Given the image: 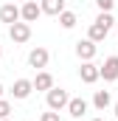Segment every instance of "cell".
Returning <instances> with one entry per match:
<instances>
[{
    "label": "cell",
    "mask_w": 118,
    "mask_h": 121,
    "mask_svg": "<svg viewBox=\"0 0 118 121\" xmlns=\"http://www.w3.org/2000/svg\"><path fill=\"white\" fill-rule=\"evenodd\" d=\"M45 104H48V110L62 113V110H67L70 96H67V90H65V87H51V90L45 93Z\"/></svg>",
    "instance_id": "1"
},
{
    "label": "cell",
    "mask_w": 118,
    "mask_h": 121,
    "mask_svg": "<svg viewBox=\"0 0 118 121\" xmlns=\"http://www.w3.org/2000/svg\"><path fill=\"white\" fill-rule=\"evenodd\" d=\"M8 37H11V42H14V45H23V42H28V39H31V23L20 20V23L8 26Z\"/></svg>",
    "instance_id": "2"
},
{
    "label": "cell",
    "mask_w": 118,
    "mask_h": 121,
    "mask_svg": "<svg viewBox=\"0 0 118 121\" xmlns=\"http://www.w3.org/2000/svg\"><path fill=\"white\" fill-rule=\"evenodd\" d=\"M73 51H76V56H79L82 62H90V59H96V54H98V42H93L90 37L87 39H79Z\"/></svg>",
    "instance_id": "3"
},
{
    "label": "cell",
    "mask_w": 118,
    "mask_h": 121,
    "mask_svg": "<svg viewBox=\"0 0 118 121\" xmlns=\"http://www.w3.org/2000/svg\"><path fill=\"white\" fill-rule=\"evenodd\" d=\"M48 59H51L48 48L37 45V48H31V54H28V68H34V70H45V68H48Z\"/></svg>",
    "instance_id": "4"
},
{
    "label": "cell",
    "mask_w": 118,
    "mask_h": 121,
    "mask_svg": "<svg viewBox=\"0 0 118 121\" xmlns=\"http://www.w3.org/2000/svg\"><path fill=\"white\" fill-rule=\"evenodd\" d=\"M79 79L84 82V85H96L98 79H101V68L96 65V62H82V68H79Z\"/></svg>",
    "instance_id": "5"
},
{
    "label": "cell",
    "mask_w": 118,
    "mask_h": 121,
    "mask_svg": "<svg viewBox=\"0 0 118 121\" xmlns=\"http://www.w3.org/2000/svg\"><path fill=\"white\" fill-rule=\"evenodd\" d=\"M20 20H23V14H20V6H17V3H3V6H0V23L14 26V23H20Z\"/></svg>",
    "instance_id": "6"
},
{
    "label": "cell",
    "mask_w": 118,
    "mask_h": 121,
    "mask_svg": "<svg viewBox=\"0 0 118 121\" xmlns=\"http://www.w3.org/2000/svg\"><path fill=\"white\" fill-rule=\"evenodd\" d=\"M20 14H23L25 23H37V20L42 17V6H39L37 0H25V3L20 6Z\"/></svg>",
    "instance_id": "7"
},
{
    "label": "cell",
    "mask_w": 118,
    "mask_h": 121,
    "mask_svg": "<svg viewBox=\"0 0 118 121\" xmlns=\"http://www.w3.org/2000/svg\"><path fill=\"white\" fill-rule=\"evenodd\" d=\"M31 93H34V79H17V82H14V87H11V96H14L17 101L28 99Z\"/></svg>",
    "instance_id": "8"
},
{
    "label": "cell",
    "mask_w": 118,
    "mask_h": 121,
    "mask_svg": "<svg viewBox=\"0 0 118 121\" xmlns=\"http://www.w3.org/2000/svg\"><path fill=\"white\" fill-rule=\"evenodd\" d=\"M101 68V79L104 82H115L118 79V56H107L104 65H98Z\"/></svg>",
    "instance_id": "9"
},
{
    "label": "cell",
    "mask_w": 118,
    "mask_h": 121,
    "mask_svg": "<svg viewBox=\"0 0 118 121\" xmlns=\"http://www.w3.org/2000/svg\"><path fill=\"white\" fill-rule=\"evenodd\" d=\"M51 87H56V85H54V76H51L48 70H37V76H34V90L48 93Z\"/></svg>",
    "instance_id": "10"
},
{
    "label": "cell",
    "mask_w": 118,
    "mask_h": 121,
    "mask_svg": "<svg viewBox=\"0 0 118 121\" xmlns=\"http://www.w3.org/2000/svg\"><path fill=\"white\" fill-rule=\"evenodd\" d=\"M84 113H87V101L84 99H70V104H67V116L73 121L84 118Z\"/></svg>",
    "instance_id": "11"
},
{
    "label": "cell",
    "mask_w": 118,
    "mask_h": 121,
    "mask_svg": "<svg viewBox=\"0 0 118 121\" xmlns=\"http://www.w3.org/2000/svg\"><path fill=\"white\" fill-rule=\"evenodd\" d=\"M42 6V14H51V17H59L65 11V0H39Z\"/></svg>",
    "instance_id": "12"
},
{
    "label": "cell",
    "mask_w": 118,
    "mask_h": 121,
    "mask_svg": "<svg viewBox=\"0 0 118 121\" xmlns=\"http://www.w3.org/2000/svg\"><path fill=\"white\" fill-rule=\"evenodd\" d=\"M107 34H110V28H107V26H101V23H96V20L90 23V28H87V37L93 39V42H104V39H107Z\"/></svg>",
    "instance_id": "13"
},
{
    "label": "cell",
    "mask_w": 118,
    "mask_h": 121,
    "mask_svg": "<svg viewBox=\"0 0 118 121\" xmlns=\"http://www.w3.org/2000/svg\"><path fill=\"white\" fill-rule=\"evenodd\" d=\"M110 104H113L110 90H96V93H93V107H96V110H101V113H104Z\"/></svg>",
    "instance_id": "14"
},
{
    "label": "cell",
    "mask_w": 118,
    "mask_h": 121,
    "mask_svg": "<svg viewBox=\"0 0 118 121\" xmlns=\"http://www.w3.org/2000/svg\"><path fill=\"white\" fill-rule=\"evenodd\" d=\"M76 23H79V17H76V11H67V9H65V11L59 14V26H62L65 31L76 28Z\"/></svg>",
    "instance_id": "15"
},
{
    "label": "cell",
    "mask_w": 118,
    "mask_h": 121,
    "mask_svg": "<svg viewBox=\"0 0 118 121\" xmlns=\"http://www.w3.org/2000/svg\"><path fill=\"white\" fill-rule=\"evenodd\" d=\"M96 9L98 11H113L115 9V0H96Z\"/></svg>",
    "instance_id": "16"
},
{
    "label": "cell",
    "mask_w": 118,
    "mask_h": 121,
    "mask_svg": "<svg viewBox=\"0 0 118 121\" xmlns=\"http://www.w3.org/2000/svg\"><path fill=\"white\" fill-rule=\"evenodd\" d=\"M8 116H11V101L0 99V118H8Z\"/></svg>",
    "instance_id": "17"
},
{
    "label": "cell",
    "mask_w": 118,
    "mask_h": 121,
    "mask_svg": "<svg viewBox=\"0 0 118 121\" xmlns=\"http://www.w3.org/2000/svg\"><path fill=\"white\" fill-rule=\"evenodd\" d=\"M39 121H62V118H59L56 110H48V113H42V116H39Z\"/></svg>",
    "instance_id": "18"
},
{
    "label": "cell",
    "mask_w": 118,
    "mask_h": 121,
    "mask_svg": "<svg viewBox=\"0 0 118 121\" xmlns=\"http://www.w3.org/2000/svg\"><path fill=\"white\" fill-rule=\"evenodd\" d=\"M113 113H115V118H118V101H115V104H113Z\"/></svg>",
    "instance_id": "19"
},
{
    "label": "cell",
    "mask_w": 118,
    "mask_h": 121,
    "mask_svg": "<svg viewBox=\"0 0 118 121\" xmlns=\"http://www.w3.org/2000/svg\"><path fill=\"white\" fill-rule=\"evenodd\" d=\"M3 90H6V87H3V82H0V99H3Z\"/></svg>",
    "instance_id": "20"
},
{
    "label": "cell",
    "mask_w": 118,
    "mask_h": 121,
    "mask_svg": "<svg viewBox=\"0 0 118 121\" xmlns=\"http://www.w3.org/2000/svg\"><path fill=\"white\" fill-rule=\"evenodd\" d=\"M0 59H3V45H0Z\"/></svg>",
    "instance_id": "21"
},
{
    "label": "cell",
    "mask_w": 118,
    "mask_h": 121,
    "mask_svg": "<svg viewBox=\"0 0 118 121\" xmlns=\"http://www.w3.org/2000/svg\"><path fill=\"white\" fill-rule=\"evenodd\" d=\"M90 121H104V118H90Z\"/></svg>",
    "instance_id": "22"
},
{
    "label": "cell",
    "mask_w": 118,
    "mask_h": 121,
    "mask_svg": "<svg viewBox=\"0 0 118 121\" xmlns=\"http://www.w3.org/2000/svg\"><path fill=\"white\" fill-rule=\"evenodd\" d=\"M0 121H11V118H0Z\"/></svg>",
    "instance_id": "23"
},
{
    "label": "cell",
    "mask_w": 118,
    "mask_h": 121,
    "mask_svg": "<svg viewBox=\"0 0 118 121\" xmlns=\"http://www.w3.org/2000/svg\"><path fill=\"white\" fill-rule=\"evenodd\" d=\"M20 3H25V0H20Z\"/></svg>",
    "instance_id": "24"
}]
</instances>
